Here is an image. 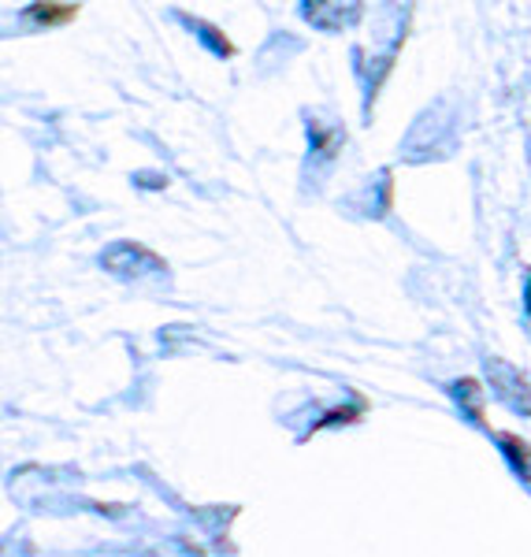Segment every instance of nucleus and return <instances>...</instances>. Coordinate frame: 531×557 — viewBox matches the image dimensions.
Wrapping results in <instances>:
<instances>
[{"label":"nucleus","mask_w":531,"mask_h":557,"mask_svg":"<svg viewBox=\"0 0 531 557\" xmlns=\"http://www.w3.org/2000/svg\"><path fill=\"white\" fill-rule=\"evenodd\" d=\"M528 312H531V283H528Z\"/></svg>","instance_id":"1"}]
</instances>
